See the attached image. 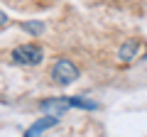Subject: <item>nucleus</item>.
Returning a JSON list of instances; mask_svg holds the SVG:
<instances>
[{
    "label": "nucleus",
    "mask_w": 147,
    "mask_h": 137,
    "mask_svg": "<svg viewBox=\"0 0 147 137\" xmlns=\"http://www.w3.org/2000/svg\"><path fill=\"white\" fill-rule=\"evenodd\" d=\"M42 59H44V52L37 44H20V47L12 49V61L20 64V66H37V64H42Z\"/></svg>",
    "instance_id": "2"
},
{
    "label": "nucleus",
    "mask_w": 147,
    "mask_h": 137,
    "mask_svg": "<svg viewBox=\"0 0 147 137\" xmlns=\"http://www.w3.org/2000/svg\"><path fill=\"white\" fill-rule=\"evenodd\" d=\"M5 25H7V15L0 10V27H5Z\"/></svg>",
    "instance_id": "8"
},
{
    "label": "nucleus",
    "mask_w": 147,
    "mask_h": 137,
    "mask_svg": "<svg viewBox=\"0 0 147 137\" xmlns=\"http://www.w3.org/2000/svg\"><path fill=\"white\" fill-rule=\"evenodd\" d=\"M59 122V118H54V115H44V118H39L37 122H32L30 127L25 130V137H42V132L44 130H49V127H54Z\"/></svg>",
    "instance_id": "4"
},
{
    "label": "nucleus",
    "mask_w": 147,
    "mask_h": 137,
    "mask_svg": "<svg viewBox=\"0 0 147 137\" xmlns=\"http://www.w3.org/2000/svg\"><path fill=\"white\" fill-rule=\"evenodd\" d=\"M79 79V66L69 59H57L52 66V81L59 86H71L74 81Z\"/></svg>",
    "instance_id": "1"
},
{
    "label": "nucleus",
    "mask_w": 147,
    "mask_h": 137,
    "mask_svg": "<svg viewBox=\"0 0 147 137\" xmlns=\"http://www.w3.org/2000/svg\"><path fill=\"white\" fill-rule=\"evenodd\" d=\"M69 108H71L69 98H47V100H42V103H39V110H42L44 115H54V118L66 115Z\"/></svg>",
    "instance_id": "3"
},
{
    "label": "nucleus",
    "mask_w": 147,
    "mask_h": 137,
    "mask_svg": "<svg viewBox=\"0 0 147 137\" xmlns=\"http://www.w3.org/2000/svg\"><path fill=\"white\" fill-rule=\"evenodd\" d=\"M118 56H120V61H123V64H130L132 59L137 56V42H135V39H127V42L120 47Z\"/></svg>",
    "instance_id": "5"
},
{
    "label": "nucleus",
    "mask_w": 147,
    "mask_h": 137,
    "mask_svg": "<svg viewBox=\"0 0 147 137\" xmlns=\"http://www.w3.org/2000/svg\"><path fill=\"white\" fill-rule=\"evenodd\" d=\"M69 103H71V108H81V110H98V103L86 95H74V98H69Z\"/></svg>",
    "instance_id": "6"
},
{
    "label": "nucleus",
    "mask_w": 147,
    "mask_h": 137,
    "mask_svg": "<svg viewBox=\"0 0 147 137\" xmlns=\"http://www.w3.org/2000/svg\"><path fill=\"white\" fill-rule=\"evenodd\" d=\"M22 30L30 32V34H42L44 25H42V22H22Z\"/></svg>",
    "instance_id": "7"
}]
</instances>
